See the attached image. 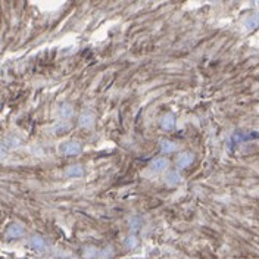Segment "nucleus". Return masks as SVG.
<instances>
[{"instance_id":"nucleus-6","label":"nucleus","mask_w":259,"mask_h":259,"mask_svg":"<svg viewBox=\"0 0 259 259\" xmlns=\"http://www.w3.org/2000/svg\"><path fill=\"white\" fill-rule=\"evenodd\" d=\"M75 113V109H74V105L68 103V102H64L58 106L56 109V115L61 121H69Z\"/></svg>"},{"instance_id":"nucleus-3","label":"nucleus","mask_w":259,"mask_h":259,"mask_svg":"<svg viewBox=\"0 0 259 259\" xmlns=\"http://www.w3.org/2000/svg\"><path fill=\"white\" fill-rule=\"evenodd\" d=\"M24 236H25V227L22 226L21 223H11L9 226L6 227L5 237L8 240H19Z\"/></svg>"},{"instance_id":"nucleus-5","label":"nucleus","mask_w":259,"mask_h":259,"mask_svg":"<svg viewBox=\"0 0 259 259\" xmlns=\"http://www.w3.org/2000/svg\"><path fill=\"white\" fill-rule=\"evenodd\" d=\"M64 176L66 178H81L85 176V166L82 163H72L65 168Z\"/></svg>"},{"instance_id":"nucleus-14","label":"nucleus","mask_w":259,"mask_h":259,"mask_svg":"<svg viewBox=\"0 0 259 259\" xmlns=\"http://www.w3.org/2000/svg\"><path fill=\"white\" fill-rule=\"evenodd\" d=\"M3 143L8 146V149H16V147H19V146H21L22 142H21V139H18L16 136H9Z\"/></svg>"},{"instance_id":"nucleus-4","label":"nucleus","mask_w":259,"mask_h":259,"mask_svg":"<svg viewBox=\"0 0 259 259\" xmlns=\"http://www.w3.org/2000/svg\"><path fill=\"white\" fill-rule=\"evenodd\" d=\"M194 162V153L193 152H189V150H184V152H180L178 156L176 158V163L180 169H186L189 166H192Z\"/></svg>"},{"instance_id":"nucleus-19","label":"nucleus","mask_w":259,"mask_h":259,"mask_svg":"<svg viewBox=\"0 0 259 259\" xmlns=\"http://www.w3.org/2000/svg\"><path fill=\"white\" fill-rule=\"evenodd\" d=\"M206 2H209V3H218V2H221V0H206Z\"/></svg>"},{"instance_id":"nucleus-17","label":"nucleus","mask_w":259,"mask_h":259,"mask_svg":"<svg viewBox=\"0 0 259 259\" xmlns=\"http://www.w3.org/2000/svg\"><path fill=\"white\" fill-rule=\"evenodd\" d=\"M8 153H9L8 146L0 142V161H5V159L8 158Z\"/></svg>"},{"instance_id":"nucleus-18","label":"nucleus","mask_w":259,"mask_h":259,"mask_svg":"<svg viewBox=\"0 0 259 259\" xmlns=\"http://www.w3.org/2000/svg\"><path fill=\"white\" fill-rule=\"evenodd\" d=\"M137 243H139V240H137L134 236H130L128 239L125 240V246H127L128 249H131V247H136V246H137Z\"/></svg>"},{"instance_id":"nucleus-8","label":"nucleus","mask_w":259,"mask_h":259,"mask_svg":"<svg viewBox=\"0 0 259 259\" xmlns=\"http://www.w3.org/2000/svg\"><path fill=\"white\" fill-rule=\"evenodd\" d=\"M72 128V125H71V122L69 121H58V122H55L52 127H50V134L52 136H64L66 133H69Z\"/></svg>"},{"instance_id":"nucleus-13","label":"nucleus","mask_w":259,"mask_h":259,"mask_svg":"<svg viewBox=\"0 0 259 259\" xmlns=\"http://www.w3.org/2000/svg\"><path fill=\"white\" fill-rule=\"evenodd\" d=\"M165 181H166L168 186L174 187V186H178L181 183V176H180L178 171H174V169L172 171H168V174L165 177Z\"/></svg>"},{"instance_id":"nucleus-15","label":"nucleus","mask_w":259,"mask_h":259,"mask_svg":"<svg viewBox=\"0 0 259 259\" xmlns=\"http://www.w3.org/2000/svg\"><path fill=\"white\" fill-rule=\"evenodd\" d=\"M84 256L87 259H93L99 256V252L96 247H87V249H84Z\"/></svg>"},{"instance_id":"nucleus-2","label":"nucleus","mask_w":259,"mask_h":259,"mask_svg":"<svg viewBox=\"0 0 259 259\" xmlns=\"http://www.w3.org/2000/svg\"><path fill=\"white\" fill-rule=\"evenodd\" d=\"M242 27L244 32H253L259 28V9L250 11L249 14L243 16Z\"/></svg>"},{"instance_id":"nucleus-10","label":"nucleus","mask_w":259,"mask_h":259,"mask_svg":"<svg viewBox=\"0 0 259 259\" xmlns=\"http://www.w3.org/2000/svg\"><path fill=\"white\" fill-rule=\"evenodd\" d=\"M95 124H96V116L92 112H82L78 116V125L81 128L90 130L95 127Z\"/></svg>"},{"instance_id":"nucleus-1","label":"nucleus","mask_w":259,"mask_h":259,"mask_svg":"<svg viewBox=\"0 0 259 259\" xmlns=\"http://www.w3.org/2000/svg\"><path fill=\"white\" fill-rule=\"evenodd\" d=\"M82 143L80 140H75V139H69V140H65L61 145L58 146V152L59 155H62L65 158H74V156H80L82 153Z\"/></svg>"},{"instance_id":"nucleus-20","label":"nucleus","mask_w":259,"mask_h":259,"mask_svg":"<svg viewBox=\"0 0 259 259\" xmlns=\"http://www.w3.org/2000/svg\"><path fill=\"white\" fill-rule=\"evenodd\" d=\"M253 3H255V6L259 9V0H253Z\"/></svg>"},{"instance_id":"nucleus-7","label":"nucleus","mask_w":259,"mask_h":259,"mask_svg":"<svg viewBox=\"0 0 259 259\" xmlns=\"http://www.w3.org/2000/svg\"><path fill=\"white\" fill-rule=\"evenodd\" d=\"M28 246L34 252H45L48 249V243L45 240V237H41L40 234H32L28 239Z\"/></svg>"},{"instance_id":"nucleus-12","label":"nucleus","mask_w":259,"mask_h":259,"mask_svg":"<svg viewBox=\"0 0 259 259\" xmlns=\"http://www.w3.org/2000/svg\"><path fill=\"white\" fill-rule=\"evenodd\" d=\"M178 150V145L176 142H171V140H161V152L162 153H166V155H171L174 152Z\"/></svg>"},{"instance_id":"nucleus-11","label":"nucleus","mask_w":259,"mask_h":259,"mask_svg":"<svg viewBox=\"0 0 259 259\" xmlns=\"http://www.w3.org/2000/svg\"><path fill=\"white\" fill-rule=\"evenodd\" d=\"M168 166H169V162L166 158H155V159H152L150 165H149V168L153 172H163L168 169Z\"/></svg>"},{"instance_id":"nucleus-16","label":"nucleus","mask_w":259,"mask_h":259,"mask_svg":"<svg viewBox=\"0 0 259 259\" xmlns=\"http://www.w3.org/2000/svg\"><path fill=\"white\" fill-rule=\"evenodd\" d=\"M113 256V247H106V249H103L102 252H99V258L100 259H108V258H112Z\"/></svg>"},{"instance_id":"nucleus-9","label":"nucleus","mask_w":259,"mask_h":259,"mask_svg":"<svg viewBox=\"0 0 259 259\" xmlns=\"http://www.w3.org/2000/svg\"><path fill=\"white\" fill-rule=\"evenodd\" d=\"M159 124H161L162 130H165V131H172V130L176 128V125H177V118H176V115L172 112H166L161 118Z\"/></svg>"}]
</instances>
